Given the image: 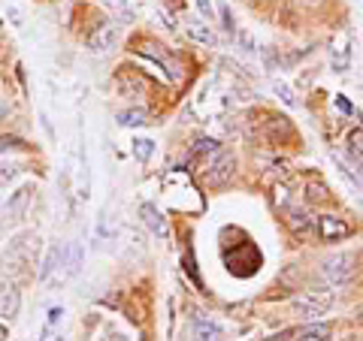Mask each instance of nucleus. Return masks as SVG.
I'll use <instances>...</instances> for the list:
<instances>
[{"mask_svg": "<svg viewBox=\"0 0 363 341\" xmlns=\"http://www.w3.org/2000/svg\"><path fill=\"white\" fill-rule=\"evenodd\" d=\"M272 91L281 97V103H285V106H297V97H294V91L285 82H281V79H272Z\"/></svg>", "mask_w": 363, "mask_h": 341, "instance_id": "6ab92c4d", "label": "nucleus"}, {"mask_svg": "<svg viewBox=\"0 0 363 341\" xmlns=\"http://www.w3.org/2000/svg\"><path fill=\"white\" fill-rule=\"evenodd\" d=\"M58 341H61V338H58Z\"/></svg>", "mask_w": 363, "mask_h": 341, "instance_id": "c85d7f7f", "label": "nucleus"}, {"mask_svg": "<svg viewBox=\"0 0 363 341\" xmlns=\"http://www.w3.org/2000/svg\"><path fill=\"white\" fill-rule=\"evenodd\" d=\"M221 16H224V30H227V33H233V30H236V28H233V16L227 13V9H221Z\"/></svg>", "mask_w": 363, "mask_h": 341, "instance_id": "a878e982", "label": "nucleus"}, {"mask_svg": "<svg viewBox=\"0 0 363 341\" xmlns=\"http://www.w3.org/2000/svg\"><path fill=\"white\" fill-rule=\"evenodd\" d=\"M327 338H330V329L318 326V329H309V333H303L297 341H327Z\"/></svg>", "mask_w": 363, "mask_h": 341, "instance_id": "412c9836", "label": "nucleus"}, {"mask_svg": "<svg viewBox=\"0 0 363 341\" xmlns=\"http://www.w3.org/2000/svg\"><path fill=\"white\" fill-rule=\"evenodd\" d=\"M30 200H33V187H18L13 197L4 202V214H6L9 221H25Z\"/></svg>", "mask_w": 363, "mask_h": 341, "instance_id": "0eeeda50", "label": "nucleus"}, {"mask_svg": "<svg viewBox=\"0 0 363 341\" xmlns=\"http://www.w3.org/2000/svg\"><path fill=\"white\" fill-rule=\"evenodd\" d=\"M203 173H206V185L221 187L224 181L236 173V157L230 151H218V154H215V161L203 169Z\"/></svg>", "mask_w": 363, "mask_h": 341, "instance_id": "20e7f679", "label": "nucleus"}, {"mask_svg": "<svg viewBox=\"0 0 363 341\" xmlns=\"http://www.w3.org/2000/svg\"><path fill=\"white\" fill-rule=\"evenodd\" d=\"M116 42H118V33H116V28H112V25H100L97 30L88 33V49L97 52V54L112 52V49H116Z\"/></svg>", "mask_w": 363, "mask_h": 341, "instance_id": "9d476101", "label": "nucleus"}, {"mask_svg": "<svg viewBox=\"0 0 363 341\" xmlns=\"http://www.w3.org/2000/svg\"><path fill=\"white\" fill-rule=\"evenodd\" d=\"M37 254H40V236L25 230V233L9 238L6 251H4V257H0V266H4L6 272L21 275V272H28L33 263H37Z\"/></svg>", "mask_w": 363, "mask_h": 341, "instance_id": "f257e3e1", "label": "nucleus"}, {"mask_svg": "<svg viewBox=\"0 0 363 341\" xmlns=\"http://www.w3.org/2000/svg\"><path fill=\"white\" fill-rule=\"evenodd\" d=\"M140 54H145V58H152V61H157L164 67V73L173 79V82H182V79H185V70H182V64L173 58V54H167L161 45H152V42H143L140 45Z\"/></svg>", "mask_w": 363, "mask_h": 341, "instance_id": "39448f33", "label": "nucleus"}, {"mask_svg": "<svg viewBox=\"0 0 363 341\" xmlns=\"http://www.w3.org/2000/svg\"><path fill=\"white\" fill-rule=\"evenodd\" d=\"M61 263H64V248H61V245H52L49 254H45V260H43V266H40V281L49 278Z\"/></svg>", "mask_w": 363, "mask_h": 341, "instance_id": "4468645a", "label": "nucleus"}, {"mask_svg": "<svg viewBox=\"0 0 363 341\" xmlns=\"http://www.w3.org/2000/svg\"><path fill=\"white\" fill-rule=\"evenodd\" d=\"M185 30H188L197 42H203V45H215V42H218V40H215V33H212V28L203 25L200 18H188V21H185Z\"/></svg>", "mask_w": 363, "mask_h": 341, "instance_id": "ddd939ff", "label": "nucleus"}, {"mask_svg": "<svg viewBox=\"0 0 363 341\" xmlns=\"http://www.w3.org/2000/svg\"><path fill=\"white\" fill-rule=\"evenodd\" d=\"M21 311V290L16 284H4L0 287V317L4 320H16Z\"/></svg>", "mask_w": 363, "mask_h": 341, "instance_id": "1a4fd4ad", "label": "nucleus"}, {"mask_svg": "<svg viewBox=\"0 0 363 341\" xmlns=\"http://www.w3.org/2000/svg\"><path fill=\"white\" fill-rule=\"evenodd\" d=\"M197 9L203 16H206V21H212L215 18V6H212V0H197Z\"/></svg>", "mask_w": 363, "mask_h": 341, "instance_id": "b1692460", "label": "nucleus"}, {"mask_svg": "<svg viewBox=\"0 0 363 341\" xmlns=\"http://www.w3.org/2000/svg\"><path fill=\"white\" fill-rule=\"evenodd\" d=\"M61 314H64V308H52V311H49V326L58 323V320H61Z\"/></svg>", "mask_w": 363, "mask_h": 341, "instance_id": "bb28decb", "label": "nucleus"}, {"mask_svg": "<svg viewBox=\"0 0 363 341\" xmlns=\"http://www.w3.org/2000/svg\"><path fill=\"white\" fill-rule=\"evenodd\" d=\"M140 218H143V224L149 226V230H152L157 238H167V236H169V224H167L164 212L157 209L155 202H143V206H140Z\"/></svg>", "mask_w": 363, "mask_h": 341, "instance_id": "6e6552de", "label": "nucleus"}, {"mask_svg": "<svg viewBox=\"0 0 363 341\" xmlns=\"http://www.w3.org/2000/svg\"><path fill=\"white\" fill-rule=\"evenodd\" d=\"M318 236H321L324 242H339V238L351 236V226L342 218H336V214H321V218H318Z\"/></svg>", "mask_w": 363, "mask_h": 341, "instance_id": "423d86ee", "label": "nucleus"}, {"mask_svg": "<svg viewBox=\"0 0 363 341\" xmlns=\"http://www.w3.org/2000/svg\"><path fill=\"white\" fill-rule=\"evenodd\" d=\"M306 193H309V200H312V202H321V200H327V193H330V190H327L324 181L309 178V181H306Z\"/></svg>", "mask_w": 363, "mask_h": 341, "instance_id": "a211bd4d", "label": "nucleus"}, {"mask_svg": "<svg viewBox=\"0 0 363 341\" xmlns=\"http://www.w3.org/2000/svg\"><path fill=\"white\" fill-rule=\"evenodd\" d=\"M145 118H149V112L136 106V109L121 112V115H118V124H121V127H140V124H145Z\"/></svg>", "mask_w": 363, "mask_h": 341, "instance_id": "dca6fc26", "label": "nucleus"}, {"mask_svg": "<svg viewBox=\"0 0 363 341\" xmlns=\"http://www.w3.org/2000/svg\"><path fill=\"white\" fill-rule=\"evenodd\" d=\"M288 226L294 233H306L312 226V214H309V209L306 206H291L288 209Z\"/></svg>", "mask_w": 363, "mask_h": 341, "instance_id": "f8f14e48", "label": "nucleus"}, {"mask_svg": "<svg viewBox=\"0 0 363 341\" xmlns=\"http://www.w3.org/2000/svg\"><path fill=\"white\" fill-rule=\"evenodd\" d=\"M351 272H354V257L351 254H333L321 263V275L327 278V284H348L351 281Z\"/></svg>", "mask_w": 363, "mask_h": 341, "instance_id": "7ed1b4c3", "label": "nucleus"}, {"mask_svg": "<svg viewBox=\"0 0 363 341\" xmlns=\"http://www.w3.org/2000/svg\"><path fill=\"white\" fill-rule=\"evenodd\" d=\"M152 151H155V142L152 139H133V157L140 163H149Z\"/></svg>", "mask_w": 363, "mask_h": 341, "instance_id": "f3484780", "label": "nucleus"}, {"mask_svg": "<svg viewBox=\"0 0 363 341\" xmlns=\"http://www.w3.org/2000/svg\"><path fill=\"white\" fill-rule=\"evenodd\" d=\"M336 305V293L330 287H312L309 293H303V296H297L291 302V308L297 311L300 317H306V320H315V317L327 314Z\"/></svg>", "mask_w": 363, "mask_h": 341, "instance_id": "f03ea898", "label": "nucleus"}, {"mask_svg": "<svg viewBox=\"0 0 363 341\" xmlns=\"http://www.w3.org/2000/svg\"><path fill=\"white\" fill-rule=\"evenodd\" d=\"M288 197H291L288 185H279V187H276V206H288Z\"/></svg>", "mask_w": 363, "mask_h": 341, "instance_id": "393cba45", "label": "nucleus"}, {"mask_svg": "<svg viewBox=\"0 0 363 341\" xmlns=\"http://www.w3.org/2000/svg\"><path fill=\"white\" fill-rule=\"evenodd\" d=\"M6 338H9V329H6L4 320H0V341H6Z\"/></svg>", "mask_w": 363, "mask_h": 341, "instance_id": "cd10ccee", "label": "nucleus"}, {"mask_svg": "<svg viewBox=\"0 0 363 341\" xmlns=\"http://www.w3.org/2000/svg\"><path fill=\"white\" fill-rule=\"evenodd\" d=\"M348 149L360 154L363 157V127H354V130H348Z\"/></svg>", "mask_w": 363, "mask_h": 341, "instance_id": "aec40b11", "label": "nucleus"}, {"mask_svg": "<svg viewBox=\"0 0 363 341\" xmlns=\"http://www.w3.org/2000/svg\"><path fill=\"white\" fill-rule=\"evenodd\" d=\"M221 338V326L209 317H194V341H215Z\"/></svg>", "mask_w": 363, "mask_h": 341, "instance_id": "9b49d317", "label": "nucleus"}, {"mask_svg": "<svg viewBox=\"0 0 363 341\" xmlns=\"http://www.w3.org/2000/svg\"><path fill=\"white\" fill-rule=\"evenodd\" d=\"M21 139H16V136H0V154H6V151H18L21 149Z\"/></svg>", "mask_w": 363, "mask_h": 341, "instance_id": "5701e85b", "label": "nucleus"}, {"mask_svg": "<svg viewBox=\"0 0 363 341\" xmlns=\"http://www.w3.org/2000/svg\"><path fill=\"white\" fill-rule=\"evenodd\" d=\"M18 175V166H9V163H0V187L13 185V178Z\"/></svg>", "mask_w": 363, "mask_h": 341, "instance_id": "4be33fe9", "label": "nucleus"}, {"mask_svg": "<svg viewBox=\"0 0 363 341\" xmlns=\"http://www.w3.org/2000/svg\"><path fill=\"white\" fill-rule=\"evenodd\" d=\"M64 254H67V275H79V269H82V248H79L76 242L70 248H64Z\"/></svg>", "mask_w": 363, "mask_h": 341, "instance_id": "2eb2a0df", "label": "nucleus"}]
</instances>
